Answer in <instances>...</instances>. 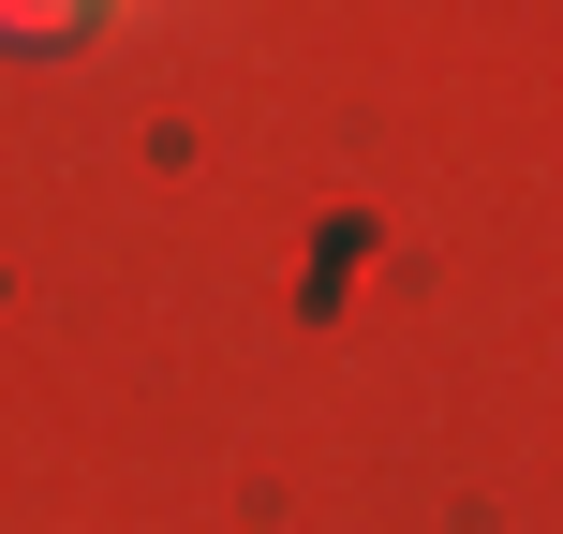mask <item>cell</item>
<instances>
[{"label": "cell", "instance_id": "1", "mask_svg": "<svg viewBox=\"0 0 563 534\" xmlns=\"http://www.w3.org/2000/svg\"><path fill=\"white\" fill-rule=\"evenodd\" d=\"M104 0H0V45H75Z\"/></svg>", "mask_w": 563, "mask_h": 534}]
</instances>
